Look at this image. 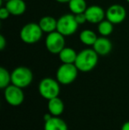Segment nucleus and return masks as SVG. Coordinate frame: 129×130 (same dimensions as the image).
Listing matches in <instances>:
<instances>
[{"instance_id": "6e6552de", "label": "nucleus", "mask_w": 129, "mask_h": 130, "mask_svg": "<svg viewBox=\"0 0 129 130\" xmlns=\"http://www.w3.org/2000/svg\"><path fill=\"white\" fill-rule=\"evenodd\" d=\"M5 99L10 105L19 106L24 101V92L22 89L13 84H10L4 89Z\"/></svg>"}, {"instance_id": "bb28decb", "label": "nucleus", "mask_w": 129, "mask_h": 130, "mask_svg": "<svg viewBox=\"0 0 129 130\" xmlns=\"http://www.w3.org/2000/svg\"><path fill=\"white\" fill-rule=\"evenodd\" d=\"M4 1H5V2H6V1H8V0H4Z\"/></svg>"}, {"instance_id": "39448f33", "label": "nucleus", "mask_w": 129, "mask_h": 130, "mask_svg": "<svg viewBox=\"0 0 129 130\" xmlns=\"http://www.w3.org/2000/svg\"><path fill=\"white\" fill-rule=\"evenodd\" d=\"M12 84L24 89L31 84L33 80V73L28 67H18L11 73Z\"/></svg>"}, {"instance_id": "5701e85b", "label": "nucleus", "mask_w": 129, "mask_h": 130, "mask_svg": "<svg viewBox=\"0 0 129 130\" xmlns=\"http://www.w3.org/2000/svg\"><path fill=\"white\" fill-rule=\"evenodd\" d=\"M6 46V40H5V36H0V50L4 51Z\"/></svg>"}, {"instance_id": "aec40b11", "label": "nucleus", "mask_w": 129, "mask_h": 130, "mask_svg": "<svg viewBox=\"0 0 129 130\" xmlns=\"http://www.w3.org/2000/svg\"><path fill=\"white\" fill-rule=\"evenodd\" d=\"M12 84V75L5 67H0V88L5 89Z\"/></svg>"}, {"instance_id": "a878e982", "label": "nucleus", "mask_w": 129, "mask_h": 130, "mask_svg": "<svg viewBox=\"0 0 129 130\" xmlns=\"http://www.w3.org/2000/svg\"><path fill=\"white\" fill-rule=\"evenodd\" d=\"M126 1L127 2V3H129V0H126Z\"/></svg>"}, {"instance_id": "2eb2a0df", "label": "nucleus", "mask_w": 129, "mask_h": 130, "mask_svg": "<svg viewBox=\"0 0 129 130\" xmlns=\"http://www.w3.org/2000/svg\"><path fill=\"white\" fill-rule=\"evenodd\" d=\"M44 130H68L67 124L59 116H52L49 120L45 121Z\"/></svg>"}, {"instance_id": "412c9836", "label": "nucleus", "mask_w": 129, "mask_h": 130, "mask_svg": "<svg viewBox=\"0 0 129 130\" xmlns=\"http://www.w3.org/2000/svg\"><path fill=\"white\" fill-rule=\"evenodd\" d=\"M74 17H75L76 21H77V23L79 25H82V24H84L85 22H88V21H87L86 15H85V12H83V13H79V14H74Z\"/></svg>"}, {"instance_id": "20e7f679", "label": "nucleus", "mask_w": 129, "mask_h": 130, "mask_svg": "<svg viewBox=\"0 0 129 130\" xmlns=\"http://www.w3.org/2000/svg\"><path fill=\"white\" fill-rule=\"evenodd\" d=\"M78 68L74 64H64L58 68L56 78L58 82L63 85H69L76 80L78 76Z\"/></svg>"}, {"instance_id": "f257e3e1", "label": "nucleus", "mask_w": 129, "mask_h": 130, "mask_svg": "<svg viewBox=\"0 0 129 130\" xmlns=\"http://www.w3.org/2000/svg\"><path fill=\"white\" fill-rule=\"evenodd\" d=\"M98 56L94 49H84L77 55L74 65L80 72L88 73L92 71L98 63Z\"/></svg>"}, {"instance_id": "423d86ee", "label": "nucleus", "mask_w": 129, "mask_h": 130, "mask_svg": "<svg viewBox=\"0 0 129 130\" xmlns=\"http://www.w3.org/2000/svg\"><path fill=\"white\" fill-rule=\"evenodd\" d=\"M79 24L77 23L74 14L66 13L62 15L58 20L57 31L64 36H69L73 35L77 31Z\"/></svg>"}, {"instance_id": "4be33fe9", "label": "nucleus", "mask_w": 129, "mask_h": 130, "mask_svg": "<svg viewBox=\"0 0 129 130\" xmlns=\"http://www.w3.org/2000/svg\"><path fill=\"white\" fill-rule=\"evenodd\" d=\"M10 15L11 13L9 12V11L7 10V8L5 6L0 8V19L1 20H6L7 18H9Z\"/></svg>"}, {"instance_id": "ddd939ff", "label": "nucleus", "mask_w": 129, "mask_h": 130, "mask_svg": "<svg viewBox=\"0 0 129 130\" xmlns=\"http://www.w3.org/2000/svg\"><path fill=\"white\" fill-rule=\"evenodd\" d=\"M38 24L43 33L50 34V33L57 30L58 20H56L52 16H43V18L40 19Z\"/></svg>"}, {"instance_id": "4468645a", "label": "nucleus", "mask_w": 129, "mask_h": 130, "mask_svg": "<svg viewBox=\"0 0 129 130\" xmlns=\"http://www.w3.org/2000/svg\"><path fill=\"white\" fill-rule=\"evenodd\" d=\"M65 110V104L59 96L48 100V111L52 116H60Z\"/></svg>"}, {"instance_id": "6ab92c4d", "label": "nucleus", "mask_w": 129, "mask_h": 130, "mask_svg": "<svg viewBox=\"0 0 129 130\" xmlns=\"http://www.w3.org/2000/svg\"><path fill=\"white\" fill-rule=\"evenodd\" d=\"M113 26L114 25L108 20H103L97 24V31L102 36H108L113 31Z\"/></svg>"}, {"instance_id": "f03ea898", "label": "nucleus", "mask_w": 129, "mask_h": 130, "mask_svg": "<svg viewBox=\"0 0 129 130\" xmlns=\"http://www.w3.org/2000/svg\"><path fill=\"white\" fill-rule=\"evenodd\" d=\"M58 80L53 78H43L38 85V91L42 98L50 100L51 98L59 96L60 93V86Z\"/></svg>"}, {"instance_id": "393cba45", "label": "nucleus", "mask_w": 129, "mask_h": 130, "mask_svg": "<svg viewBox=\"0 0 129 130\" xmlns=\"http://www.w3.org/2000/svg\"><path fill=\"white\" fill-rule=\"evenodd\" d=\"M57 1L58 3H60V4H68L70 0H55Z\"/></svg>"}, {"instance_id": "a211bd4d", "label": "nucleus", "mask_w": 129, "mask_h": 130, "mask_svg": "<svg viewBox=\"0 0 129 130\" xmlns=\"http://www.w3.org/2000/svg\"><path fill=\"white\" fill-rule=\"evenodd\" d=\"M68 8L72 14L83 13L88 8L86 0H70L68 3Z\"/></svg>"}, {"instance_id": "f3484780", "label": "nucleus", "mask_w": 129, "mask_h": 130, "mask_svg": "<svg viewBox=\"0 0 129 130\" xmlns=\"http://www.w3.org/2000/svg\"><path fill=\"white\" fill-rule=\"evenodd\" d=\"M79 38L80 41L83 44L87 45V46H93L98 37L94 31L90 30V29H85L80 33Z\"/></svg>"}, {"instance_id": "7ed1b4c3", "label": "nucleus", "mask_w": 129, "mask_h": 130, "mask_svg": "<svg viewBox=\"0 0 129 130\" xmlns=\"http://www.w3.org/2000/svg\"><path fill=\"white\" fill-rule=\"evenodd\" d=\"M43 30L39 24L29 22L24 25L20 32V37L23 43L27 44H34L39 42L43 36Z\"/></svg>"}, {"instance_id": "9b49d317", "label": "nucleus", "mask_w": 129, "mask_h": 130, "mask_svg": "<svg viewBox=\"0 0 129 130\" xmlns=\"http://www.w3.org/2000/svg\"><path fill=\"white\" fill-rule=\"evenodd\" d=\"M92 47L99 56H105L112 52V43L110 40L108 39L106 36H101L97 38Z\"/></svg>"}, {"instance_id": "9d476101", "label": "nucleus", "mask_w": 129, "mask_h": 130, "mask_svg": "<svg viewBox=\"0 0 129 130\" xmlns=\"http://www.w3.org/2000/svg\"><path fill=\"white\" fill-rule=\"evenodd\" d=\"M106 12L99 5H90L85 11L87 21L91 24H98L105 18Z\"/></svg>"}, {"instance_id": "b1692460", "label": "nucleus", "mask_w": 129, "mask_h": 130, "mask_svg": "<svg viewBox=\"0 0 129 130\" xmlns=\"http://www.w3.org/2000/svg\"><path fill=\"white\" fill-rule=\"evenodd\" d=\"M121 130H129V121L125 122L121 127Z\"/></svg>"}, {"instance_id": "f8f14e48", "label": "nucleus", "mask_w": 129, "mask_h": 130, "mask_svg": "<svg viewBox=\"0 0 129 130\" xmlns=\"http://www.w3.org/2000/svg\"><path fill=\"white\" fill-rule=\"evenodd\" d=\"M5 7L11 15L21 16L26 12L27 5L24 0H8L5 3Z\"/></svg>"}, {"instance_id": "0eeeda50", "label": "nucleus", "mask_w": 129, "mask_h": 130, "mask_svg": "<svg viewBox=\"0 0 129 130\" xmlns=\"http://www.w3.org/2000/svg\"><path fill=\"white\" fill-rule=\"evenodd\" d=\"M45 47L51 54H59L65 47V36L57 30L50 33L45 38Z\"/></svg>"}, {"instance_id": "dca6fc26", "label": "nucleus", "mask_w": 129, "mask_h": 130, "mask_svg": "<svg viewBox=\"0 0 129 130\" xmlns=\"http://www.w3.org/2000/svg\"><path fill=\"white\" fill-rule=\"evenodd\" d=\"M78 53L72 48L65 47L59 53V59L64 64H74Z\"/></svg>"}, {"instance_id": "1a4fd4ad", "label": "nucleus", "mask_w": 129, "mask_h": 130, "mask_svg": "<svg viewBox=\"0 0 129 130\" xmlns=\"http://www.w3.org/2000/svg\"><path fill=\"white\" fill-rule=\"evenodd\" d=\"M126 10L123 5H112L108 7L106 10L105 18L113 25L120 24L126 20Z\"/></svg>"}]
</instances>
